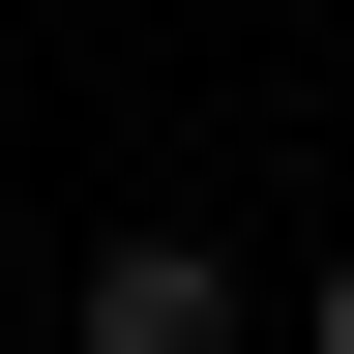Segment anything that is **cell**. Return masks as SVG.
Segmentation results:
<instances>
[{"mask_svg": "<svg viewBox=\"0 0 354 354\" xmlns=\"http://www.w3.org/2000/svg\"><path fill=\"white\" fill-rule=\"evenodd\" d=\"M88 354H236V266L207 236H88Z\"/></svg>", "mask_w": 354, "mask_h": 354, "instance_id": "6da1fadb", "label": "cell"}, {"mask_svg": "<svg viewBox=\"0 0 354 354\" xmlns=\"http://www.w3.org/2000/svg\"><path fill=\"white\" fill-rule=\"evenodd\" d=\"M295 354H354V236H325V295H295Z\"/></svg>", "mask_w": 354, "mask_h": 354, "instance_id": "7a4b0ae2", "label": "cell"}]
</instances>
